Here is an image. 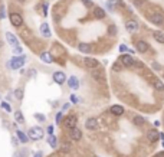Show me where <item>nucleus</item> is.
I'll use <instances>...</instances> for the list:
<instances>
[{
    "label": "nucleus",
    "instance_id": "f257e3e1",
    "mask_svg": "<svg viewBox=\"0 0 164 157\" xmlns=\"http://www.w3.org/2000/svg\"><path fill=\"white\" fill-rule=\"evenodd\" d=\"M26 62V56L25 55H20V56H15V58H12V61L7 64V66L10 69H19V68H23Z\"/></svg>",
    "mask_w": 164,
    "mask_h": 157
},
{
    "label": "nucleus",
    "instance_id": "f03ea898",
    "mask_svg": "<svg viewBox=\"0 0 164 157\" xmlns=\"http://www.w3.org/2000/svg\"><path fill=\"white\" fill-rule=\"evenodd\" d=\"M27 137L32 140H41L43 137V130L41 127H32L27 133Z\"/></svg>",
    "mask_w": 164,
    "mask_h": 157
},
{
    "label": "nucleus",
    "instance_id": "7ed1b4c3",
    "mask_svg": "<svg viewBox=\"0 0 164 157\" xmlns=\"http://www.w3.org/2000/svg\"><path fill=\"white\" fill-rule=\"evenodd\" d=\"M150 22L157 26H163L164 25V15H161L160 12H154L153 15L150 16Z\"/></svg>",
    "mask_w": 164,
    "mask_h": 157
},
{
    "label": "nucleus",
    "instance_id": "20e7f679",
    "mask_svg": "<svg viewBox=\"0 0 164 157\" xmlns=\"http://www.w3.org/2000/svg\"><path fill=\"white\" fill-rule=\"evenodd\" d=\"M10 23L13 25L15 27H20L23 25V17L19 13H10Z\"/></svg>",
    "mask_w": 164,
    "mask_h": 157
},
{
    "label": "nucleus",
    "instance_id": "39448f33",
    "mask_svg": "<svg viewBox=\"0 0 164 157\" xmlns=\"http://www.w3.org/2000/svg\"><path fill=\"white\" fill-rule=\"evenodd\" d=\"M76 123H78V118H76L75 115H68L64 120V125L66 128H69V130L74 128V127H76Z\"/></svg>",
    "mask_w": 164,
    "mask_h": 157
},
{
    "label": "nucleus",
    "instance_id": "423d86ee",
    "mask_svg": "<svg viewBox=\"0 0 164 157\" xmlns=\"http://www.w3.org/2000/svg\"><path fill=\"white\" fill-rule=\"evenodd\" d=\"M121 64L127 68L133 66L134 65V58L131 55H128V53H124V55H121Z\"/></svg>",
    "mask_w": 164,
    "mask_h": 157
},
{
    "label": "nucleus",
    "instance_id": "0eeeda50",
    "mask_svg": "<svg viewBox=\"0 0 164 157\" xmlns=\"http://www.w3.org/2000/svg\"><path fill=\"white\" fill-rule=\"evenodd\" d=\"M53 81H55L56 84L62 85L64 82H66V75H65L62 71H56L55 74H53Z\"/></svg>",
    "mask_w": 164,
    "mask_h": 157
},
{
    "label": "nucleus",
    "instance_id": "6e6552de",
    "mask_svg": "<svg viewBox=\"0 0 164 157\" xmlns=\"http://www.w3.org/2000/svg\"><path fill=\"white\" fill-rule=\"evenodd\" d=\"M91 74H92V78H94V79H97V81H104V79H105L104 71H102L101 68H98V66H97V68H94Z\"/></svg>",
    "mask_w": 164,
    "mask_h": 157
},
{
    "label": "nucleus",
    "instance_id": "1a4fd4ad",
    "mask_svg": "<svg viewBox=\"0 0 164 157\" xmlns=\"http://www.w3.org/2000/svg\"><path fill=\"white\" fill-rule=\"evenodd\" d=\"M125 29H127L128 33H135L138 30V23L135 20H127L125 22Z\"/></svg>",
    "mask_w": 164,
    "mask_h": 157
},
{
    "label": "nucleus",
    "instance_id": "9d476101",
    "mask_svg": "<svg viewBox=\"0 0 164 157\" xmlns=\"http://www.w3.org/2000/svg\"><path fill=\"white\" fill-rule=\"evenodd\" d=\"M147 139H148V141L156 143L157 140L160 139V133H158L156 128H151V130L147 131Z\"/></svg>",
    "mask_w": 164,
    "mask_h": 157
},
{
    "label": "nucleus",
    "instance_id": "9b49d317",
    "mask_svg": "<svg viewBox=\"0 0 164 157\" xmlns=\"http://www.w3.org/2000/svg\"><path fill=\"white\" fill-rule=\"evenodd\" d=\"M69 137H71V140L78 141V140H81V137H82V131L79 130L78 127L71 128V130H69Z\"/></svg>",
    "mask_w": 164,
    "mask_h": 157
},
{
    "label": "nucleus",
    "instance_id": "f8f14e48",
    "mask_svg": "<svg viewBox=\"0 0 164 157\" xmlns=\"http://www.w3.org/2000/svg\"><path fill=\"white\" fill-rule=\"evenodd\" d=\"M6 41H7V43L12 46V48H16V46H19L17 37H16L13 33H10V32H7V33H6Z\"/></svg>",
    "mask_w": 164,
    "mask_h": 157
},
{
    "label": "nucleus",
    "instance_id": "ddd939ff",
    "mask_svg": "<svg viewBox=\"0 0 164 157\" xmlns=\"http://www.w3.org/2000/svg\"><path fill=\"white\" fill-rule=\"evenodd\" d=\"M66 81H68V85H69V88H71V90L76 91L79 88V79L76 78V76H69Z\"/></svg>",
    "mask_w": 164,
    "mask_h": 157
},
{
    "label": "nucleus",
    "instance_id": "4468645a",
    "mask_svg": "<svg viewBox=\"0 0 164 157\" xmlns=\"http://www.w3.org/2000/svg\"><path fill=\"white\" fill-rule=\"evenodd\" d=\"M84 64L86 65V68H91V69H94V68H97L98 65H99L97 59L89 58V56H85V58H84Z\"/></svg>",
    "mask_w": 164,
    "mask_h": 157
},
{
    "label": "nucleus",
    "instance_id": "2eb2a0df",
    "mask_svg": "<svg viewBox=\"0 0 164 157\" xmlns=\"http://www.w3.org/2000/svg\"><path fill=\"white\" fill-rule=\"evenodd\" d=\"M85 127L88 128V130H97L98 128V121L95 120V118H88V120L85 121Z\"/></svg>",
    "mask_w": 164,
    "mask_h": 157
},
{
    "label": "nucleus",
    "instance_id": "dca6fc26",
    "mask_svg": "<svg viewBox=\"0 0 164 157\" xmlns=\"http://www.w3.org/2000/svg\"><path fill=\"white\" fill-rule=\"evenodd\" d=\"M109 111H111V114H114V115H117V117L124 114V108L121 105H112L111 108H109Z\"/></svg>",
    "mask_w": 164,
    "mask_h": 157
},
{
    "label": "nucleus",
    "instance_id": "f3484780",
    "mask_svg": "<svg viewBox=\"0 0 164 157\" xmlns=\"http://www.w3.org/2000/svg\"><path fill=\"white\" fill-rule=\"evenodd\" d=\"M148 43L147 42H144V41H138L137 42V51L138 52H141V53H144V52H147L148 51Z\"/></svg>",
    "mask_w": 164,
    "mask_h": 157
},
{
    "label": "nucleus",
    "instance_id": "a211bd4d",
    "mask_svg": "<svg viewBox=\"0 0 164 157\" xmlns=\"http://www.w3.org/2000/svg\"><path fill=\"white\" fill-rule=\"evenodd\" d=\"M41 35L43 37H51V29H49L48 23H42L41 25Z\"/></svg>",
    "mask_w": 164,
    "mask_h": 157
},
{
    "label": "nucleus",
    "instance_id": "6ab92c4d",
    "mask_svg": "<svg viewBox=\"0 0 164 157\" xmlns=\"http://www.w3.org/2000/svg\"><path fill=\"white\" fill-rule=\"evenodd\" d=\"M41 59L43 61L45 64H52L53 56H52V53H49V52H42L41 53Z\"/></svg>",
    "mask_w": 164,
    "mask_h": 157
},
{
    "label": "nucleus",
    "instance_id": "aec40b11",
    "mask_svg": "<svg viewBox=\"0 0 164 157\" xmlns=\"http://www.w3.org/2000/svg\"><path fill=\"white\" fill-rule=\"evenodd\" d=\"M16 135H17V140H19V141H20V143H23V144H26V143L29 141V137H27V135L25 134L23 131L17 130V131H16Z\"/></svg>",
    "mask_w": 164,
    "mask_h": 157
},
{
    "label": "nucleus",
    "instance_id": "412c9836",
    "mask_svg": "<svg viewBox=\"0 0 164 157\" xmlns=\"http://www.w3.org/2000/svg\"><path fill=\"white\" fill-rule=\"evenodd\" d=\"M94 16L97 19H104L105 17V10L101 7H95L94 9Z\"/></svg>",
    "mask_w": 164,
    "mask_h": 157
},
{
    "label": "nucleus",
    "instance_id": "4be33fe9",
    "mask_svg": "<svg viewBox=\"0 0 164 157\" xmlns=\"http://www.w3.org/2000/svg\"><path fill=\"white\" fill-rule=\"evenodd\" d=\"M78 49H79V52H82V53H89L91 52V46L88 45V43H79Z\"/></svg>",
    "mask_w": 164,
    "mask_h": 157
},
{
    "label": "nucleus",
    "instance_id": "5701e85b",
    "mask_svg": "<svg viewBox=\"0 0 164 157\" xmlns=\"http://www.w3.org/2000/svg\"><path fill=\"white\" fill-rule=\"evenodd\" d=\"M15 120H16V123H19V124H23L25 123V117H23V114H22V111H16L15 112Z\"/></svg>",
    "mask_w": 164,
    "mask_h": 157
},
{
    "label": "nucleus",
    "instance_id": "b1692460",
    "mask_svg": "<svg viewBox=\"0 0 164 157\" xmlns=\"http://www.w3.org/2000/svg\"><path fill=\"white\" fill-rule=\"evenodd\" d=\"M48 144L52 147V149H55V147H56L58 141H56V137H55L53 134H49V137H48Z\"/></svg>",
    "mask_w": 164,
    "mask_h": 157
},
{
    "label": "nucleus",
    "instance_id": "393cba45",
    "mask_svg": "<svg viewBox=\"0 0 164 157\" xmlns=\"http://www.w3.org/2000/svg\"><path fill=\"white\" fill-rule=\"evenodd\" d=\"M153 36H154V39H156L158 43H164V33H163V32H156Z\"/></svg>",
    "mask_w": 164,
    "mask_h": 157
},
{
    "label": "nucleus",
    "instance_id": "a878e982",
    "mask_svg": "<svg viewBox=\"0 0 164 157\" xmlns=\"http://www.w3.org/2000/svg\"><path fill=\"white\" fill-rule=\"evenodd\" d=\"M154 88H156L157 91H164V85L160 79H156V81H154Z\"/></svg>",
    "mask_w": 164,
    "mask_h": 157
},
{
    "label": "nucleus",
    "instance_id": "bb28decb",
    "mask_svg": "<svg viewBox=\"0 0 164 157\" xmlns=\"http://www.w3.org/2000/svg\"><path fill=\"white\" fill-rule=\"evenodd\" d=\"M134 123H135V125H144V124H146V118H142V117H135Z\"/></svg>",
    "mask_w": 164,
    "mask_h": 157
},
{
    "label": "nucleus",
    "instance_id": "cd10ccee",
    "mask_svg": "<svg viewBox=\"0 0 164 157\" xmlns=\"http://www.w3.org/2000/svg\"><path fill=\"white\" fill-rule=\"evenodd\" d=\"M15 97L17 98V100H22L23 98V90L22 88H16L15 90Z\"/></svg>",
    "mask_w": 164,
    "mask_h": 157
},
{
    "label": "nucleus",
    "instance_id": "c85d7f7f",
    "mask_svg": "<svg viewBox=\"0 0 164 157\" xmlns=\"http://www.w3.org/2000/svg\"><path fill=\"white\" fill-rule=\"evenodd\" d=\"M35 118H36L37 121H41V123H43V121L46 120V117L43 115V114H35Z\"/></svg>",
    "mask_w": 164,
    "mask_h": 157
},
{
    "label": "nucleus",
    "instance_id": "c756f323",
    "mask_svg": "<svg viewBox=\"0 0 164 157\" xmlns=\"http://www.w3.org/2000/svg\"><path fill=\"white\" fill-rule=\"evenodd\" d=\"M0 105H2V108H3V110H6L7 112H10V111H12V107L7 104V102H2Z\"/></svg>",
    "mask_w": 164,
    "mask_h": 157
},
{
    "label": "nucleus",
    "instance_id": "7c9ffc66",
    "mask_svg": "<svg viewBox=\"0 0 164 157\" xmlns=\"http://www.w3.org/2000/svg\"><path fill=\"white\" fill-rule=\"evenodd\" d=\"M13 157H26V151H16Z\"/></svg>",
    "mask_w": 164,
    "mask_h": 157
},
{
    "label": "nucleus",
    "instance_id": "2f4dec72",
    "mask_svg": "<svg viewBox=\"0 0 164 157\" xmlns=\"http://www.w3.org/2000/svg\"><path fill=\"white\" fill-rule=\"evenodd\" d=\"M69 150H71V144H68V143L62 144V151H69Z\"/></svg>",
    "mask_w": 164,
    "mask_h": 157
},
{
    "label": "nucleus",
    "instance_id": "473e14b6",
    "mask_svg": "<svg viewBox=\"0 0 164 157\" xmlns=\"http://www.w3.org/2000/svg\"><path fill=\"white\" fill-rule=\"evenodd\" d=\"M108 32H109L111 35H117V27H115V26H109V27H108Z\"/></svg>",
    "mask_w": 164,
    "mask_h": 157
},
{
    "label": "nucleus",
    "instance_id": "72a5a7b5",
    "mask_svg": "<svg viewBox=\"0 0 164 157\" xmlns=\"http://www.w3.org/2000/svg\"><path fill=\"white\" fill-rule=\"evenodd\" d=\"M128 51V48H127V45H119V52H127Z\"/></svg>",
    "mask_w": 164,
    "mask_h": 157
},
{
    "label": "nucleus",
    "instance_id": "f704fd0d",
    "mask_svg": "<svg viewBox=\"0 0 164 157\" xmlns=\"http://www.w3.org/2000/svg\"><path fill=\"white\" fill-rule=\"evenodd\" d=\"M60 120H62V112H58V114H56V123L59 124Z\"/></svg>",
    "mask_w": 164,
    "mask_h": 157
},
{
    "label": "nucleus",
    "instance_id": "c9c22d12",
    "mask_svg": "<svg viewBox=\"0 0 164 157\" xmlns=\"http://www.w3.org/2000/svg\"><path fill=\"white\" fill-rule=\"evenodd\" d=\"M13 52H15V53H22L23 51H22V48H20V46H16V48H13Z\"/></svg>",
    "mask_w": 164,
    "mask_h": 157
},
{
    "label": "nucleus",
    "instance_id": "e433bc0d",
    "mask_svg": "<svg viewBox=\"0 0 164 157\" xmlns=\"http://www.w3.org/2000/svg\"><path fill=\"white\" fill-rule=\"evenodd\" d=\"M71 102L76 104V102H78V97H75V95H71Z\"/></svg>",
    "mask_w": 164,
    "mask_h": 157
},
{
    "label": "nucleus",
    "instance_id": "4c0bfd02",
    "mask_svg": "<svg viewBox=\"0 0 164 157\" xmlns=\"http://www.w3.org/2000/svg\"><path fill=\"white\" fill-rule=\"evenodd\" d=\"M3 17H4V7L2 6L0 7V19H3Z\"/></svg>",
    "mask_w": 164,
    "mask_h": 157
},
{
    "label": "nucleus",
    "instance_id": "58836bf2",
    "mask_svg": "<svg viewBox=\"0 0 164 157\" xmlns=\"http://www.w3.org/2000/svg\"><path fill=\"white\" fill-rule=\"evenodd\" d=\"M82 2H84V4H85V6H88V7H91V6H92V3H91L89 0H82Z\"/></svg>",
    "mask_w": 164,
    "mask_h": 157
},
{
    "label": "nucleus",
    "instance_id": "ea45409f",
    "mask_svg": "<svg viewBox=\"0 0 164 157\" xmlns=\"http://www.w3.org/2000/svg\"><path fill=\"white\" fill-rule=\"evenodd\" d=\"M48 133L49 134H53V125H49L48 127Z\"/></svg>",
    "mask_w": 164,
    "mask_h": 157
},
{
    "label": "nucleus",
    "instance_id": "a19ab883",
    "mask_svg": "<svg viewBox=\"0 0 164 157\" xmlns=\"http://www.w3.org/2000/svg\"><path fill=\"white\" fill-rule=\"evenodd\" d=\"M112 68H114V71H119V69H121L118 64H114V66H112Z\"/></svg>",
    "mask_w": 164,
    "mask_h": 157
},
{
    "label": "nucleus",
    "instance_id": "79ce46f5",
    "mask_svg": "<svg viewBox=\"0 0 164 157\" xmlns=\"http://www.w3.org/2000/svg\"><path fill=\"white\" fill-rule=\"evenodd\" d=\"M154 157H164V151H160V153H157Z\"/></svg>",
    "mask_w": 164,
    "mask_h": 157
},
{
    "label": "nucleus",
    "instance_id": "37998d69",
    "mask_svg": "<svg viewBox=\"0 0 164 157\" xmlns=\"http://www.w3.org/2000/svg\"><path fill=\"white\" fill-rule=\"evenodd\" d=\"M33 157H43V154H42V151H37V153L35 154Z\"/></svg>",
    "mask_w": 164,
    "mask_h": 157
},
{
    "label": "nucleus",
    "instance_id": "c03bdc74",
    "mask_svg": "<svg viewBox=\"0 0 164 157\" xmlns=\"http://www.w3.org/2000/svg\"><path fill=\"white\" fill-rule=\"evenodd\" d=\"M153 68H154V69H160V65H158V64H153Z\"/></svg>",
    "mask_w": 164,
    "mask_h": 157
},
{
    "label": "nucleus",
    "instance_id": "a18cd8bd",
    "mask_svg": "<svg viewBox=\"0 0 164 157\" xmlns=\"http://www.w3.org/2000/svg\"><path fill=\"white\" fill-rule=\"evenodd\" d=\"M16 2H19V3H23V2H25V0H16Z\"/></svg>",
    "mask_w": 164,
    "mask_h": 157
},
{
    "label": "nucleus",
    "instance_id": "49530a36",
    "mask_svg": "<svg viewBox=\"0 0 164 157\" xmlns=\"http://www.w3.org/2000/svg\"><path fill=\"white\" fill-rule=\"evenodd\" d=\"M163 147H164V141H163Z\"/></svg>",
    "mask_w": 164,
    "mask_h": 157
}]
</instances>
